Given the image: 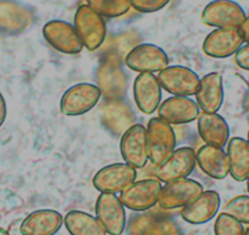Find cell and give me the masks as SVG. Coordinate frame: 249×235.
Returning a JSON list of instances; mask_svg holds the SVG:
<instances>
[{
  "mask_svg": "<svg viewBox=\"0 0 249 235\" xmlns=\"http://www.w3.org/2000/svg\"><path fill=\"white\" fill-rule=\"evenodd\" d=\"M244 235H249V228H247L246 233H244Z\"/></svg>",
  "mask_w": 249,
  "mask_h": 235,
  "instance_id": "37",
  "label": "cell"
},
{
  "mask_svg": "<svg viewBox=\"0 0 249 235\" xmlns=\"http://www.w3.org/2000/svg\"><path fill=\"white\" fill-rule=\"evenodd\" d=\"M198 133L207 145L222 147L230 141V128L222 115L203 112L198 117Z\"/></svg>",
  "mask_w": 249,
  "mask_h": 235,
  "instance_id": "23",
  "label": "cell"
},
{
  "mask_svg": "<svg viewBox=\"0 0 249 235\" xmlns=\"http://www.w3.org/2000/svg\"><path fill=\"white\" fill-rule=\"evenodd\" d=\"M95 80L105 99H124L128 78L116 57L110 55L100 61L95 71Z\"/></svg>",
  "mask_w": 249,
  "mask_h": 235,
  "instance_id": "1",
  "label": "cell"
},
{
  "mask_svg": "<svg viewBox=\"0 0 249 235\" xmlns=\"http://www.w3.org/2000/svg\"><path fill=\"white\" fill-rule=\"evenodd\" d=\"M124 64L136 73H160L169 66V57L158 45L142 43L135 45L124 57Z\"/></svg>",
  "mask_w": 249,
  "mask_h": 235,
  "instance_id": "8",
  "label": "cell"
},
{
  "mask_svg": "<svg viewBox=\"0 0 249 235\" xmlns=\"http://www.w3.org/2000/svg\"><path fill=\"white\" fill-rule=\"evenodd\" d=\"M128 3L131 8L138 13L150 14L164 9L170 3V0H128Z\"/></svg>",
  "mask_w": 249,
  "mask_h": 235,
  "instance_id": "31",
  "label": "cell"
},
{
  "mask_svg": "<svg viewBox=\"0 0 249 235\" xmlns=\"http://www.w3.org/2000/svg\"><path fill=\"white\" fill-rule=\"evenodd\" d=\"M64 224L71 235H107L97 217L83 211H70L64 217Z\"/></svg>",
  "mask_w": 249,
  "mask_h": 235,
  "instance_id": "27",
  "label": "cell"
},
{
  "mask_svg": "<svg viewBox=\"0 0 249 235\" xmlns=\"http://www.w3.org/2000/svg\"><path fill=\"white\" fill-rule=\"evenodd\" d=\"M158 80L162 90L170 95L190 97L197 92L200 78L190 68L172 65L160 71Z\"/></svg>",
  "mask_w": 249,
  "mask_h": 235,
  "instance_id": "14",
  "label": "cell"
},
{
  "mask_svg": "<svg viewBox=\"0 0 249 235\" xmlns=\"http://www.w3.org/2000/svg\"><path fill=\"white\" fill-rule=\"evenodd\" d=\"M137 179V169L127 163H112L98 170L93 176V186L99 193L121 194Z\"/></svg>",
  "mask_w": 249,
  "mask_h": 235,
  "instance_id": "6",
  "label": "cell"
},
{
  "mask_svg": "<svg viewBox=\"0 0 249 235\" xmlns=\"http://www.w3.org/2000/svg\"><path fill=\"white\" fill-rule=\"evenodd\" d=\"M100 120L103 126L115 137H121L136 124V114L124 99H105L100 105Z\"/></svg>",
  "mask_w": 249,
  "mask_h": 235,
  "instance_id": "7",
  "label": "cell"
},
{
  "mask_svg": "<svg viewBox=\"0 0 249 235\" xmlns=\"http://www.w3.org/2000/svg\"><path fill=\"white\" fill-rule=\"evenodd\" d=\"M131 235H181L171 219L153 213L140 215L131 222Z\"/></svg>",
  "mask_w": 249,
  "mask_h": 235,
  "instance_id": "25",
  "label": "cell"
},
{
  "mask_svg": "<svg viewBox=\"0 0 249 235\" xmlns=\"http://www.w3.org/2000/svg\"><path fill=\"white\" fill-rule=\"evenodd\" d=\"M215 235H244L243 224L226 212L220 213L215 219Z\"/></svg>",
  "mask_w": 249,
  "mask_h": 235,
  "instance_id": "29",
  "label": "cell"
},
{
  "mask_svg": "<svg viewBox=\"0 0 249 235\" xmlns=\"http://www.w3.org/2000/svg\"><path fill=\"white\" fill-rule=\"evenodd\" d=\"M196 102L205 113H217L224 103V81L219 73L203 76L196 92Z\"/></svg>",
  "mask_w": 249,
  "mask_h": 235,
  "instance_id": "20",
  "label": "cell"
},
{
  "mask_svg": "<svg viewBox=\"0 0 249 235\" xmlns=\"http://www.w3.org/2000/svg\"><path fill=\"white\" fill-rule=\"evenodd\" d=\"M225 212L242 224H249V195H239L230 200L225 207Z\"/></svg>",
  "mask_w": 249,
  "mask_h": 235,
  "instance_id": "30",
  "label": "cell"
},
{
  "mask_svg": "<svg viewBox=\"0 0 249 235\" xmlns=\"http://www.w3.org/2000/svg\"><path fill=\"white\" fill-rule=\"evenodd\" d=\"M64 224V217L55 210H37L23 219L22 235H55Z\"/></svg>",
  "mask_w": 249,
  "mask_h": 235,
  "instance_id": "22",
  "label": "cell"
},
{
  "mask_svg": "<svg viewBox=\"0 0 249 235\" xmlns=\"http://www.w3.org/2000/svg\"><path fill=\"white\" fill-rule=\"evenodd\" d=\"M87 5L103 18L115 19L130 10L128 0H87Z\"/></svg>",
  "mask_w": 249,
  "mask_h": 235,
  "instance_id": "28",
  "label": "cell"
},
{
  "mask_svg": "<svg viewBox=\"0 0 249 235\" xmlns=\"http://www.w3.org/2000/svg\"><path fill=\"white\" fill-rule=\"evenodd\" d=\"M158 76L152 73H142L133 82V98L138 109L150 115L158 110L161 103L162 92Z\"/></svg>",
  "mask_w": 249,
  "mask_h": 235,
  "instance_id": "18",
  "label": "cell"
},
{
  "mask_svg": "<svg viewBox=\"0 0 249 235\" xmlns=\"http://www.w3.org/2000/svg\"><path fill=\"white\" fill-rule=\"evenodd\" d=\"M234 61L243 70L249 71V44H243L234 54Z\"/></svg>",
  "mask_w": 249,
  "mask_h": 235,
  "instance_id": "32",
  "label": "cell"
},
{
  "mask_svg": "<svg viewBox=\"0 0 249 235\" xmlns=\"http://www.w3.org/2000/svg\"><path fill=\"white\" fill-rule=\"evenodd\" d=\"M244 44L238 28H215L205 37L203 52L215 59H226Z\"/></svg>",
  "mask_w": 249,
  "mask_h": 235,
  "instance_id": "16",
  "label": "cell"
},
{
  "mask_svg": "<svg viewBox=\"0 0 249 235\" xmlns=\"http://www.w3.org/2000/svg\"><path fill=\"white\" fill-rule=\"evenodd\" d=\"M220 196L216 191L207 190L198 195L181 211L182 219L193 225L210 222L220 208Z\"/></svg>",
  "mask_w": 249,
  "mask_h": 235,
  "instance_id": "19",
  "label": "cell"
},
{
  "mask_svg": "<svg viewBox=\"0 0 249 235\" xmlns=\"http://www.w3.org/2000/svg\"><path fill=\"white\" fill-rule=\"evenodd\" d=\"M203 191L202 184L190 178L169 181L161 188L158 205L164 210L183 208Z\"/></svg>",
  "mask_w": 249,
  "mask_h": 235,
  "instance_id": "12",
  "label": "cell"
},
{
  "mask_svg": "<svg viewBox=\"0 0 249 235\" xmlns=\"http://www.w3.org/2000/svg\"><path fill=\"white\" fill-rule=\"evenodd\" d=\"M230 175L236 181H246L249 176V145L246 138L232 137L227 142Z\"/></svg>",
  "mask_w": 249,
  "mask_h": 235,
  "instance_id": "26",
  "label": "cell"
},
{
  "mask_svg": "<svg viewBox=\"0 0 249 235\" xmlns=\"http://www.w3.org/2000/svg\"><path fill=\"white\" fill-rule=\"evenodd\" d=\"M247 142H248L249 145V130H248V135H247Z\"/></svg>",
  "mask_w": 249,
  "mask_h": 235,
  "instance_id": "38",
  "label": "cell"
},
{
  "mask_svg": "<svg viewBox=\"0 0 249 235\" xmlns=\"http://www.w3.org/2000/svg\"><path fill=\"white\" fill-rule=\"evenodd\" d=\"M32 22V14L26 6L13 0H0V32L18 35Z\"/></svg>",
  "mask_w": 249,
  "mask_h": 235,
  "instance_id": "21",
  "label": "cell"
},
{
  "mask_svg": "<svg viewBox=\"0 0 249 235\" xmlns=\"http://www.w3.org/2000/svg\"><path fill=\"white\" fill-rule=\"evenodd\" d=\"M246 181H247V189H248V195H249V176Z\"/></svg>",
  "mask_w": 249,
  "mask_h": 235,
  "instance_id": "36",
  "label": "cell"
},
{
  "mask_svg": "<svg viewBox=\"0 0 249 235\" xmlns=\"http://www.w3.org/2000/svg\"><path fill=\"white\" fill-rule=\"evenodd\" d=\"M197 164L212 179L222 180L230 174L229 158L222 147L213 145H203L196 152Z\"/></svg>",
  "mask_w": 249,
  "mask_h": 235,
  "instance_id": "24",
  "label": "cell"
},
{
  "mask_svg": "<svg viewBox=\"0 0 249 235\" xmlns=\"http://www.w3.org/2000/svg\"><path fill=\"white\" fill-rule=\"evenodd\" d=\"M120 138V151L124 163L136 169L145 167L149 162L147 128L142 124H135Z\"/></svg>",
  "mask_w": 249,
  "mask_h": 235,
  "instance_id": "11",
  "label": "cell"
},
{
  "mask_svg": "<svg viewBox=\"0 0 249 235\" xmlns=\"http://www.w3.org/2000/svg\"><path fill=\"white\" fill-rule=\"evenodd\" d=\"M149 162L158 165L166 159L176 148V135L171 124L159 117L152 118L147 125Z\"/></svg>",
  "mask_w": 249,
  "mask_h": 235,
  "instance_id": "3",
  "label": "cell"
},
{
  "mask_svg": "<svg viewBox=\"0 0 249 235\" xmlns=\"http://www.w3.org/2000/svg\"><path fill=\"white\" fill-rule=\"evenodd\" d=\"M95 217L107 235H121L126 228V211L116 194L100 193L95 202Z\"/></svg>",
  "mask_w": 249,
  "mask_h": 235,
  "instance_id": "13",
  "label": "cell"
},
{
  "mask_svg": "<svg viewBox=\"0 0 249 235\" xmlns=\"http://www.w3.org/2000/svg\"><path fill=\"white\" fill-rule=\"evenodd\" d=\"M6 114H8V108H6V102L4 96L0 92V128L5 123Z\"/></svg>",
  "mask_w": 249,
  "mask_h": 235,
  "instance_id": "34",
  "label": "cell"
},
{
  "mask_svg": "<svg viewBox=\"0 0 249 235\" xmlns=\"http://www.w3.org/2000/svg\"><path fill=\"white\" fill-rule=\"evenodd\" d=\"M200 108L197 102L190 97L172 96L160 103L158 108V117L171 125L188 124L198 119Z\"/></svg>",
  "mask_w": 249,
  "mask_h": 235,
  "instance_id": "17",
  "label": "cell"
},
{
  "mask_svg": "<svg viewBox=\"0 0 249 235\" xmlns=\"http://www.w3.org/2000/svg\"><path fill=\"white\" fill-rule=\"evenodd\" d=\"M243 8L233 0H214L202 13V21L214 28H238L246 20Z\"/></svg>",
  "mask_w": 249,
  "mask_h": 235,
  "instance_id": "10",
  "label": "cell"
},
{
  "mask_svg": "<svg viewBox=\"0 0 249 235\" xmlns=\"http://www.w3.org/2000/svg\"><path fill=\"white\" fill-rule=\"evenodd\" d=\"M161 188V181L158 179L136 180L120 194V200L124 208L136 212H145L158 203Z\"/></svg>",
  "mask_w": 249,
  "mask_h": 235,
  "instance_id": "5",
  "label": "cell"
},
{
  "mask_svg": "<svg viewBox=\"0 0 249 235\" xmlns=\"http://www.w3.org/2000/svg\"><path fill=\"white\" fill-rule=\"evenodd\" d=\"M239 32H241L242 38H243L244 43L249 44V16H247L246 20L242 22V25L238 27Z\"/></svg>",
  "mask_w": 249,
  "mask_h": 235,
  "instance_id": "33",
  "label": "cell"
},
{
  "mask_svg": "<svg viewBox=\"0 0 249 235\" xmlns=\"http://www.w3.org/2000/svg\"><path fill=\"white\" fill-rule=\"evenodd\" d=\"M0 235H10V233H9L8 230L4 229V228L0 227Z\"/></svg>",
  "mask_w": 249,
  "mask_h": 235,
  "instance_id": "35",
  "label": "cell"
},
{
  "mask_svg": "<svg viewBox=\"0 0 249 235\" xmlns=\"http://www.w3.org/2000/svg\"><path fill=\"white\" fill-rule=\"evenodd\" d=\"M43 37L57 52L78 54L83 47L75 26L62 20H52L43 26Z\"/></svg>",
  "mask_w": 249,
  "mask_h": 235,
  "instance_id": "15",
  "label": "cell"
},
{
  "mask_svg": "<svg viewBox=\"0 0 249 235\" xmlns=\"http://www.w3.org/2000/svg\"><path fill=\"white\" fill-rule=\"evenodd\" d=\"M73 26L86 49L93 52L102 47L107 37V23L104 18L87 4L76 10Z\"/></svg>",
  "mask_w": 249,
  "mask_h": 235,
  "instance_id": "2",
  "label": "cell"
},
{
  "mask_svg": "<svg viewBox=\"0 0 249 235\" xmlns=\"http://www.w3.org/2000/svg\"><path fill=\"white\" fill-rule=\"evenodd\" d=\"M102 97L94 83L81 82L71 86L60 99V110L66 117H80L92 110Z\"/></svg>",
  "mask_w": 249,
  "mask_h": 235,
  "instance_id": "4",
  "label": "cell"
},
{
  "mask_svg": "<svg viewBox=\"0 0 249 235\" xmlns=\"http://www.w3.org/2000/svg\"><path fill=\"white\" fill-rule=\"evenodd\" d=\"M197 164L196 152L191 147L175 148L174 152L160 164L155 165L154 174L161 183L187 178Z\"/></svg>",
  "mask_w": 249,
  "mask_h": 235,
  "instance_id": "9",
  "label": "cell"
}]
</instances>
